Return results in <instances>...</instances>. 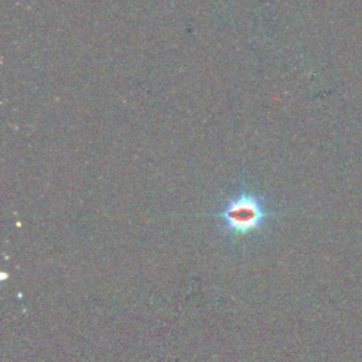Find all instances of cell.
Masks as SVG:
<instances>
[{"instance_id": "cell-1", "label": "cell", "mask_w": 362, "mask_h": 362, "mask_svg": "<svg viewBox=\"0 0 362 362\" xmlns=\"http://www.w3.org/2000/svg\"><path fill=\"white\" fill-rule=\"evenodd\" d=\"M272 215L266 208L264 199L246 189L229 198L216 212L221 229L232 236H242L262 229Z\"/></svg>"}]
</instances>
